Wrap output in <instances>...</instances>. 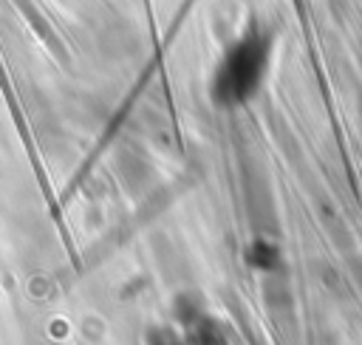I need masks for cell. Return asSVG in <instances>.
I'll return each instance as SVG.
<instances>
[{"label":"cell","instance_id":"obj_1","mask_svg":"<svg viewBox=\"0 0 362 345\" xmlns=\"http://www.w3.org/2000/svg\"><path fill=\"white\" fill-rule=\"evenodd\" d=\"M263 68H266V40L252 34L223 57L221 68L215 71L212 96L223 105H240L260 85Z\"/></svg>","mask_w":362,"mask_h":345},{"label":"cell","instance_id":"obj_2","mask_svg":"<svg viewBox=\"0 0 362 345\" xmlns=\"http://www.w3.org/2000/svg\"><path fill=\"white\" fill-rule=\"evenodd\" d=\"M246 260L260 269V271H274L280 266V249L274 243H266V240H255L246 252Z\"/></svg>","mask_w":362,"mask_h":345},{"label":"cell","instance_id":"obj_3","mask_svg":"<svg viewBox=\"0 0 362 345\" xmlns=\"http://www.w3.org/2000/svg\"><path fill=\"white\" fill-rule=\"evenodd\" d=\"M147 345H184V339H178V337L170 334L167 328H156V331H150Z\"/></svg>","mask_w":362,"mask_h":345}]
</instances>
